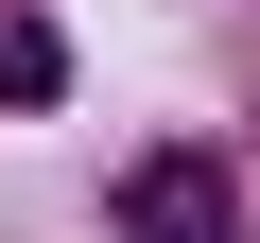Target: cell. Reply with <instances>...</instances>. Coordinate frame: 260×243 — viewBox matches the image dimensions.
Segmentation results:
<instances>
[{"mask_svg": "<svg viewBox=\"0 0 260 243\" xmlns=\"http://www.w3.org/2000/svg\"><path fill=\"white\" fill-rule=\"evenodd\" d=\"M121 243H243V174L208 139H156L139 174H121Z\"/></svg>", "mask_w": 260, "mask_h": 243, "instance_id": "cell-1", "label": "cell"}]
</instances>
